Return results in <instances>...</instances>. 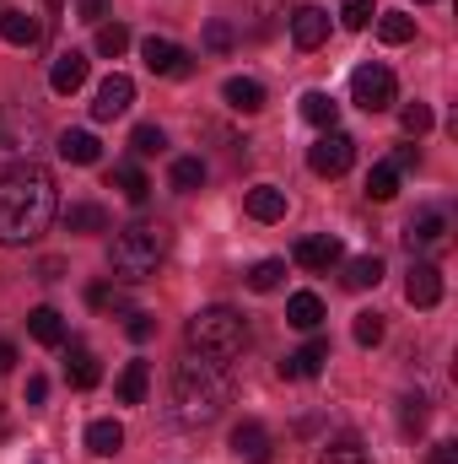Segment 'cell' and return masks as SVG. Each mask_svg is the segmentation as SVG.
Returning a JSON list of instances; mask_svg holds the SVG:
<instances>
[{
    "label": "cell",
    "mask_w": 458,
    "mask_h": 464,
    "mask_svg": "<svg viewBox=\"0 0 458 464\" xmlns=\"http://www.w3.org/2000/svg\"><path fill=\"white\" fill-rule=\"evenodd\" d=\"M54 217H60V195L38 162H16L11 173H0V248L38 243L54 227Z\"/></svg>",
    "instance_id": "1"
},
{
    "label": "cell",
    "mask_w": 458,
    "mask_h": 464,
    "mask_svg": "<svg viewBox=\"0 0 458 464\" xmlns=\"http://www.w3.org/2000/svg\"><path fill=\"white\" fill-rule=\"evenodd\" d=\"M173 405H178V421L184 427H211L232 405V378L222 372V362L189 351L178 362V378H173Z\"/></svg>",
    "instance_id": "2"
},
{
    "label": "cell",
    "mask_w": 458,
    "mask_h": 464,
    "mask_svg": "<svg viewBox=\"0 0 458 464\" xmlns=\"http://www.w3.org/2000/svg\"><path fill=\"white\" fill-rule=\"evenodd\" d=\"M162 259H167V227L162 222L119 227L114 243H109V270H114L119 281H151Z\"/></svg>",
    "instance_id": "3"
},
{
    "label": "cell",
    "mask_w": 458,
    "mask_h": 464,
    "mask_svg": "<svg viewBox=\"0 0 458 464\" xmlns=\"http://www.w3.org/2000/svg\"><path fill=\"white\" fill-rule=\"evenodd\" d=\"M243 346H248L243 314H232V308H200V314L189 319V351L227 362V356H237Z\"/></svg>",
    "instance_id": "4"
},
{
    "label": "cell",
    "mask_w": 458,
    "mask_h": 464,
    "mask_svg": "<svg viewBox=\"0 0 458 464\" xmlns=\"http://www.w3.org/2000/svg\"><path fill=\"white\" fill-rule=\"evenodd\" d=\"M394 98H399V82H394L388 65H361V71L350 76V103H356V109L383 114V109H394Z\"/></svg>",
    "instance_id": "5"
},
{
    "label": "cell",
    "mask_w": 458,
    "mask_h": 464,
    "mask_svg": "<svg viewBox=\"0 0 458 464\" xmlns=\"http://www.w3.org/2000/svg\"><path fill=\"white\" fill-rule=\"evenodd\" d=\"M350 162H356V140H350L345 130H324V135L308 146V168H313L319 179H340Z\"/></svg>",
    "instance_id": "6"
},
{
    "label": "cell",
    "mask_w": 458,
    "mask_h": 464,
    "mask_svg": "<svg viewBox=\"0 0 458 464\" xmlns=\"http://www.w3.org/2000/svg\"><path fill=\"white\" fill-rule=\"evenodd\" d=\"M38 135H43V124L27 114V109H0V151L33 157L38 151Z\"/></svg>",
    "instance_id": "7"
},
{
    "label": "cell",
    "mask_w": 458,
    "mask_h": 464,
    "mask_svg": "<svg viewBox=\"0 0 458 464\" xmlns=\"http://www.w3.org/2000/svg\"><path fill=\"white\" fill-rule=\"evenodd\" d=\"M140 54H146V71H151V76H189V71H195L189 54H184L173 38H146Z\"/></svg>",
    "instance_id": "8"
},
{
    "label": "cell",
    "mask_w": 458,
    "mask_h": 464,
    "mask_svg": "<svg viewBox=\"0 0 458 464\" xmlns=\"http://www.w3.org/2000/svg\"><path fill=\"white\" fill-rule=\"evenodd\" d=\"M129 103H135V82H129V76H109V82H103V87H98V103H92V119H103V124H109V119H119V114H129Z\"/></svg>",
    "instance_id": "9"
},
{
    "label": "cell",
    "mask_w": 458,
    "mask_h": 464,
    "mask_svg": "<svg viewBox=\"0 0 458 464\" xmlns=\"http://www.w3.org/2000/svg\"><path fill=\"white\" fill-rule=\"evenodd\" d=\"M232 454L248 464H270V427L264 421H237L232 427Z\"/></svg>",
    "instance_id": "10"
},
{
    "label": "cell",
    "mask_w": 458,
    "mask_h": 464,
    "mask_svg": "<svg viewBox=\"0 0 458 464\" xmlns=\"http://www.w3.org/2000/svg\"><path fill=\"white\" fill-rule=\"evenodd\" d=\"M324 38H329V11L297 5V11H291V44H297V49H319Z\"/></svg>",
    "instance_id": "11"
},
{
    "label": "cell",
    "mask_w": 458,
    "mask_h": 464,
    "mask_svg": "<svg viewBox=\"0 0 458 464\" xmlns=\"http://www.w3.org/2000/svg\"><path fill=\"white\" fill-rule=\"evenodd\" d=\"M340 237H329V232H313V237H302V243H297V254H291V259H297V265H302V270H329V265H340Z\"/></svg>",
    "instance_id": "12"
},
{
    "label": "cell",
    "mask_w": 458,
    "mask_h": 464,
    "mask_svg": "<svg viewBox=\"0 0 458 464\" xmlns=\"http://www.w3.org/2000/svg\"><path fill=\"white\" fill-rule=\"evenodd\" d=\"M405 297H410V308H437L443 303V270L437 265H415L410 281H405Z\"/></svg>",
    "instance_id": "13"
},
{
    "label": "cell",
    "mask_w": 458,
    "mask_h": 464,
    "mask_svg": "<svg viewBox=\"0 0 458 464\" xmlns=\"http://www.w3.org/2000/svg\"><path fill=\"white\" fill-rule=\"evenodd\" d=\"M87 71H92V60H87L81 49H65V54L54 60V71H49V87H54V92H76V87H87Z\"/></svg>",
    "instance_id": "14"
},
{
    "label": "cell",
    "mask_w": 458,
    "mask_h": 464,
    "mask_svg": "<svg viewBox=\"0 0 458 464\" xmlns=\"http://www.w3.org/2000/svg\"><path fill=\"white\" fill-rule=\"evenodd\" d=\"M0 38L16 44V49H33V44L43 38V22H38L33 11H0Z\"/></svg>",
    "instance_id": "15"
},
{
    "label": "cell",
    "mask_w": 458,
    "mask_h": 464,
    "mask_svg": "<svg viewBox=\"0 0 458 464\" xmlns=\"http://www.w3.org/2000/svg\"><path fill=\"white\" fill-rule=\"evenodd\" d=\"M324 362H329V341H319V335H313L302 351H291V356L281 362V372H286V378H319V367H324Z\"/></svg>",
    "instance_id": "16"
},
{
    "label": "cell",
    "mask_w": 458,
    "mask_h": 464,
    "mask_svg": "<svg viewBox=\"0 0 458 464\" xmlns=\"http://www.w3.org/2000/svg\"><path fill=\"white\" fill-rule=\"evenodd\" d=\"M54 151H60L65 162H76V168H92V162L103 157V146H98V135H92V130H65Z\"/></svg>",
    "instance_id": "17"
},
{
    "label": "cell",
    "mask_w": 458,
    "mask_h": 464,
    "mask_svg": "<svg viewBox=\"0 0 458 464\" xmlns=\"http://www.w3.org/2000/svg\"><path fill=\"white\" fill-rule=\"evenodd\" d=\"M243 206H248L253 222H281V217H286V189H275V184H253Z\"/></svg>",
    "instance_id": "18"
},
{
    "label": "cell",
    "mask_w": 458,
    "mask_h": 464,
    "mask_svg": "<svg viewBox=\"0 0 458 464\" xmlns=\"http://www.w3.org/2000/svg\"><path fill=\"white\" fill-rule=\"evenodd\" d=\"M448 237V217L443 211H421V217H410V227H405V243L410 248H437Z\"/></svg>",
    "instance_id": "19"
},
{
    "label": "cell",
    "mask_w": 458,
    "mask_h": 464,
    "mask_svg": "<svg viewBox=\"0 0 458 464\" xmlns=\"http://www.w3.org/2000/svg\"><path fill=\"white\" fill-rule=\"evenodd\" d=\"M65 227L81 232V237H92V232H109V211H103L98 200H76V206H65Z\"/></svg>",
    "instance_id": "20"
},
{
    "label": "cell",
    "mask_w": 458,
    "mask_h": 464,
    "mask_svg": "<svg viewBox=\"0 0 458 464\" xmlns=\"http://www.w3.org/2000/svg\"><path fill=\"white\" fill-rule=\"evenodd\" d=\"M222 98H227L237 114H259V109H264V87H259L253 76H232L227 87H222Z\"/></svg>",
    "instance_id": "21"
},
{
    "label": "cell",
    "mask_w": 458,
    "mask_h": 464,
    "mask_svg": "<svg viewBox=\"0 0 458 464\" xmlns=\"http://www.w3.org/2000/svg\"><path fill=\"white\" fill-rule=\"evenodd\" d=\"M87 449H92L98 459H114L119 449H124V427H119L114 416H103V421H92V427H87Z\"/></svg>",
    "instance_id": "22"
},
{
    "label": "cell",
    "mask_w": 458,
    "mask_h": 464,
    "mask_svg": "<svg viewBox=\"0 0 458 464\" xmlns=\"http://www.w3.org/2000/svg\"><path fill=\"white\" fill-rule=\"evenodd\" d=\"M286 324H291V330H319V324H324V303H319L313 292H297V297L286 303Z\"/></svg>",
    "instance_id": "23"
},
{
    "label": "cell",
    "mask_w": 458,
    "mask_h": 464,
    "mask_svg": "<svg viewBox=\"0 0 458 464\" xmlns=\"http://www.w3.org/2000/svg\"><path fill=\"white\" fill-rule=\"evenodd\" d=\"M27 335H33L38 346H60V341H65V319H60L54 308H33V314H27Z\"/></svg>",
    "instance_id": "24"
},
{
    "label": "cell",
    "mask_w": 458,
    "mask_h": 464,
    "mask_svg": "<svg viewBox=\"0 0 458 464\" xmlns=\"http://www.w3.org/2000/svg\"><path fill=\"white\" fill-rule=\"evenodd\" d=\"M146 389H151V367L146 362H124V372H119V405H140Z\"/></svg>",
    "instance_id": "25"
},
{
    "label": "cell",
    "mask_w": 458,
    "mask_h": 464,
    "mask_svg": "<svg viewBox=\"0 0 458 464\" xmlns=\"http://www.w3.org/2000/svg\"><path fill=\"white\" fill-rule=\"evenodd\" d=\"M302 119H308V124H319V130H335L340 103H335L329 92H319V87H313V92H302Z\"/></svg>",
    "instance_id": "26"
},
{
    "label": "cell",
    "mask_w": 458,
    "mask_h": 464,
    "mask_svg": "<svg viewBox=\"0 0 458 464\" xmlns=\"http://www.w3.org/2000/svg\"><path fill=\"white\" fill-rule=\"evenodd\" d=\"M65 378H71V389H92L98 378H103V367H98V356L87 346L71 351V362H65Z\"/></svg>",
    "instance_id": "27"
},
{
    "label": "cell",
    "mask_w": 458,
    "mask_h": 464,
    "mask_svg": "<svg viewBox=\"0 0 458 464\" xmlns=\"http://www.w3.org/2000/svg\"><path fill=\"white\" fill-rule=\"evenodd\" d=\"M377 281H383V259H377V254H361V259L345 265V286H350V292H367V286H377Z\"/></svg>",
    "instance_id": "28"
},
{
    "label": "cell",
    "mask_w": 458,
    "mask_h": 464,
    "mask_svg": "<svg viewBox=\"0 0 458 464\" xmlns=\"http://www.w3.org/2000/svg\"><path fill=\"white\" fill-rule=\"evenodd\" d=\"M114 184H119V195H124L129 206H146V195H151V184H146V173H140L135 162H119V168H114Z\"/></svg>",
    "instance_id": "29"
},
{
    "label": "cell",
    "mask_w": 458,
    "mask_h": 464,
    "mask_svg": "<svg viewBox=\"0 0 458 464\" xmlns=\"http://www.w3.org/2000/svg\"><path fill=\"white\" fill-rule=\"evenodd\" d=\"M377 38H383V44H410V38H415V16L383 11V16H377Z\"/></svg>",
    "instance_id": "30"
},
{
    "label": "cell",
    "mask_w": 458,
    "mask_h": 464,
    "mask_svg": "<svg viewBox=\"0 0 458 464\" xmlns=\"http://www.w3.org/2000/svg\"><path fill=\"white\" fill-rule=\"evenodd\" d=\"M394 195H399V168L394 162H377L367 173V200H394Z\"/></svg>",
    "instance_id": "31"
},
{
    "label": "cell",
    "mask_w": 458,
    "mask_h": 464,
    "mask_svg": "<svg viewBox=\"0 0 458 464\" xmlns=\"http://www.w3.org/2000/svg\"><path fill=\"white\" fill-rule=\"evenodd\" d=\"M324 464H372V454H367V443H361V438H350V432H345V438H335V443L324 449Z\"/></svg>",
    "instance_id": "32"
},
{
    "label": "cell",
    "mask_w": 458,
    "mask_h": 464,
    "mask_svg": "<svg viewBox=\"0 0 458 464\" xmlns=\"http://www.w3.org/2000/svg\"><path fill=\"white\" fill-rule=\"evenodd\" d=\"M129 151H135V157H162V151H167V135H162L157 124H135Z\"/></svg>",
    "instance_id": "33"
},
{
    "label": "cell",
    "mask_w": 458,
    "mask_h": 464,
    "mask_svg": "<svg viewBox=\"0 0 458 464\" xmlns=\"http://www.w3.org/2000/svg\"><path fill=\"white\" fill-rule=\"evenodd\" d=\"M167 179H173V189H184V195H189V189H200V184H205V162H200V157H178Z\"/></svg>",
    "instance_id": "34"
},
{
    "label": "cell",
    "mask_w": 458,
    "mask_h": 464,
    "mask_svg": "<svg viewBox=\"0 0 458 464\" xmlns=\"http://www.w3.org/2000/svg\"><path fill=\"white\" fill-rule=\"evenodd\" d=\"M281 281H286V265H281V259H259V265L248 270V286H253V292H275Z\"/></svg>",
    "instance_id": "35"
},
{
    "label": "cell",
    "mask_w": 458,
    "mask_h": 464,
    "mask_svg": "<svg viewBox=\"0 0 458 464\" xmlns=\"http://www.w3.org/2000/svg\"><path fill=\"white\" fill-rule=\"evenodd\" d=\"M124 49H129V27H119V22H103V27H98V54L119 60Z\"/></svg>",
    "instance_id": "36"
},
{
    "label": "cell",
    "mask_w": 458,
    "mask_h": 464,
    "mask_svg": "<svg viewBox=\"0 0 458 464\" xmlns=\"http://www.w3.org/2000/svg\"><path fill=\"white\" fill-rule=\"evenodd\" d=\"M399 124H405V135H426L432 130V109L426 103H405L399 109Z\"/></svg>",
    "instance_id": "37"
},
{
    "label": "cell",
    "mask_w": 458,
    "mask_h": 464,
    "mask_svg": "<svg viewBox=\"0 0 458 464\" xmlns=\"http://www.w3.org/2000/svg\"><path fill=\"white\" fill-rule=\"evenodd\" d=\"M340 22L350 33H361V27L372 22V0H340Z\"/></svg>",
    "instance_id": "38"
},
{
    "label": "cell",
    "mask_w": 458,
    "mask_h": 464,
    "mask_svg": "<svg viewBox=\"0 0 458 464\" xmlns=\"http://www.w3.org/2000/svg\"><path fill=\"white\" fill-rule=\"evenodd\" d=\"M383 341V314H356V346H377Z\"/></svg>",
    "instance_id": "39"
},
{
    "label": "cell",
    "mask_w": 458,
    "mask_h": 464,
    "mask_svg": "<svg viewBox=\"0 0 458 464\" xmlns=\"http://www.w3.org/2000/svg\"><path fill=\"white\" fill-rule=\"evenodd\" d=\"M426 416H432V411H426V394H405V416H399V421H405V432H421V427H426Z\"/></svg>",
    "instance_id": "40"
},
{
    "label": "cell",
    "mask_w": 458,
    "mask_h": 464,
    "mask_svg": "<svg viewBox=\"0 0 458 464\" xmlns=\"http://www.w3.org/2000/svg\"><path fill=\"white\" fill-rule=\"evenodd\" d=\"M205 49H216V54H227L232 49V27L227 22H211V27H205Z\"/></svg>",
    "instance_id": "41"
},
{
    "label": "cell",
    "mask_w": 458,
    "mask_h": 464,
    "mask_svg": "<svg viewBox=\"0 0 458 464\" xmlns=\"http://www.w3.org/2000/svg\"><path fill=\"white\" fill-rule=\"evenodd\" d=\"M87 303H92V308H124V292H114V286H92Z\"/></svg>",
    "instance_id": "42"
},
{
    "label": "cell",
    "mask_w": 458,
    "mask_h": 464,
    "mask_svg": "<svg viewBox=\"0 0 458 464\" xmlns=\"http://www.w3.org/2000/svg\"><path fill=\"white\" fill-rule=\"evenodd\" d=\"M124 330H129V341H151L157 319H151V314H129V324H124Z\"/></svg>",
    "instance_id": "43"
},
{
    "label": "cell",
    "mask_w": 458,
    "mask_h": 464,
    "mask_svg": "<svg viewBox=\"0 0 458 464\" xmlns=\"http://www.w3.org/2000/svg\"><path fill=\"white\" fill-rule=\"evenodd\" d=\"M76 16L81 22H103L109 16V0H76Z\"/></svg>",
    "instance_id": "44"
},
{
    "label": "cell",
    "mask_w": 458,
    "mask_h": 464,
    "mask_svg": "<svg viewBox=\"0 0 458 464\" xmlns=\"http://www.w3.org/2000/svg\"><path fill=\"white\" fill-rule=\"evenodd\" d=\"M43 394H49V378L33 372V378H27V405H43Z\"/></svg>",
    "instance_id": "45"
},
{
    "label": "cell",
    "mask_w": 458,
    "mask_h": 464,
    "mask_svg": "<svg viewBox=\"0 0 458 464\" xmlns=\"http://www.w3.org/2000/svg\"><path fill=\"white\" fill-rule=\"evenodd\" d=\"M426 464H458V443H437V449H432V459Z\"/></svg>",
    "instance_id": "46"
},
{
    "label": "cell",
    "mask_w": 458,
    "mask_h": 464,
    "mask_svg": "<svg viewBox=\"0 0 458 464\" xmlns=\"http://www.w3.org/2000/svg\"><path fill=\"white\" fill-rule=\"evenodd\" d=\"M415 162H421V151H415V146H399V151H394V168H415Z\"/></svg>",
    "instance_id": "47"
},
{
    "label": "cell",
    "mask_w": 458,
    "mask_h": 464,
    "mask_svg": "<svg viewBox=\"0 0 458 464\" xmlns=\"http://www.w3.org/2000/svg\"><path fill=\"white\" fill-rule=\"evenodd\" d=\"M11 367H16V346H11V341H0V372H11Z\"/></svg>",
    "instance_id": "48"
},
{
    "label": "cell",
    "mask_w": 458,
    "mask_h": 464,
    "mask_svg": "<svg viewBox=\"0 0 458 464\" xmlns=\"http://www.w3.org/2000/svg\"><path fill=\"white\" fill-rule=\"evenodd\" d=\"M421 5H426V0H421Z\"/></svg>",
    "instance_id": "49"
}]
</instances>
